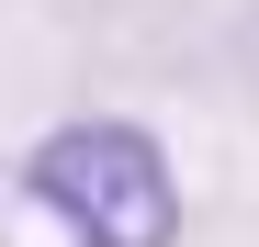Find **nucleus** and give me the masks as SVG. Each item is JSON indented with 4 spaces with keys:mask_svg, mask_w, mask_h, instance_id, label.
<instances>
[{
    "mask_svg": "<svg viewBox=\"0 0 259 247\" xmlns=\"http://www.w3.org/2000/svg\"><path fill=\"white\" fill-rule=\"evenodd\" d=\"M23 202L46 214L68 247H169L181 236V180L147 124H57V135L23 146Z\"/></svg>",
    "mask_w": 259,
    "mask_h": 247,
    "instance_id": "nucleus-1",
    "label": "nucleus"
}]
</instances>
